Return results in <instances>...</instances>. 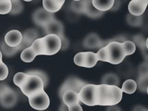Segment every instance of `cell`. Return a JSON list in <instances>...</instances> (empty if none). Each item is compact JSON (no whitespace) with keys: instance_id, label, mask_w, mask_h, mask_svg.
<instances>
[{"instance_id":"30","label":"cell","mask_w":148,"mask_h":111,"mask_svg":"<svg viewBox=\"0 0 148 111\" xmlns=\"http://www.w3.org/2000/svg\"><path fill=\"white\" fill-rule=\"evenodd\" d=\"M26 73L28 75H32L38 76L42 80L44 84V87H45L47 86L48 83V76L47 74L43 71L40 70H32L28 71Z\"/></svg>"},{"instance_id":"29","label":"cell","mask_w":148,"mask_h":111,"mask_svg":"<svg viewBox=\"0 0 148 111\" xmlns=\"http://www.w3.org/2000/svg\"><path fill=\"white\" fill-rule=\"evenodd\" d=\"M27 76L28 74L24 72H20L16 73L13 77V82L14 84L20 88L24 83Z\"/></svg>"},{"instance_id":"31","label":"cell","mask_w":148,"mask_h":111,"mask_svg":"<svg viewBox=\"0 0 148 111\" xmlns=\"http://www.w3.org/2000/svg\"><path fill=\"white\" fill-rule=\"evenodd\" d=\"M83 0L72 1L70 5L71 9L76 13H83Z\"/></svg>"},{"instance_id":"20","label":"cell","mask_w":148,"mask_h":111,"mask_svg":"<svg viewBox=\"0 0 148 111\" xmlns=\"http://www.w3.org/2000/svg\"><path fill=\"white\" fill-rule=\"evenodd\" d=\"M30 47L36 56L45 55V44L42 38H39L35 39L32 43Z\"/></svg>"},{"instance_id":"11","label":"cell","mask_w":148,"mask_h":111,"mask_svg":"<svg viewBox=\"0 0 148 111\" xmlns=\"http://www.w3.org/2000/svg\"><path fill=\"white\" fill-rule=\"evenodd\" d=\"M148 0H131L128 6V11L134 16H141L145 12Z\"/></svg>"},{"instance_id":"4","label":"cell","mask_w":148,"mask_h":111,"mask_svg":"<svg viewBox=\"0 0 148 111\" xmlns=\"http://www.w3.org/2000/svg\"><path fill=\"white\" fill-rule=\"evenodd\" d=\"M96 92L97 84L87 83L82 88L78 93L80 101L89 106L97 105Z\"/></svg>"},{"instance_id":"14","label":"cell","mask_w":148,"mask_h":111,"mask_svg":"<svg viewBox=\"0 0 148 111\" xmlns=\"http://www.w3.org/2000/svg\"><path fill=\"white\" fill-rule=\"evenodd\" d=\"M83 44L87 49H97L102 47L103 42L96 33H91L86 36Z\"/></svg>"},{"instance_id":"3","label":"cell","mask_w":148,"mask_h":111,"mask_svg":"<svg viewBox=\"0 0 148 111\" xmlns=\"http://www.w3.org/2000/svg\"><path fill=\"white\" fill-rule=\"evenodd\" d=\"M108 53V62L117 65L120 64L126 57L121 42H110L106 45Z\"/></svg>"},{"instance_id":"36","label":"cell","mask_w":148,"mask_h":111,"mask_svg":"<svg viewBox=\"0 0 148 111\" xmlns=\"http://www.w3.org/2000/svg\"><path fill=\"white\" fill-rule=\"evenodd\" d=\"M139 76H148V65L147 62H143L139 66Z\"/></svg>"},{"instance_id":"9","label":"cell","mask_w":148,"mask_h":111,"mask_svg":"<svg viewBox=\"0 0 148 111\" xmlns=\"http://www.w3.org/2000/svg\"><path fill=\"white\" fill-rule=\"evenodd\" d=\"M32 17V20L35 24L42 27L55 18L53 13L47 12L43 8L37 9L33 13Z\"/></svg>"},{"instance_id":"18","label":"cell","mask_w":148,"mask_h":111,"mask_svg":"<svg viewBox=\"0 0 148 111\" xmlns=\"http://www.w3.org/2000/svg\"><path fill=\"white\" fill-rule=\"evenodd\" d=\"M114 0H92V4L97 10L105 12L111 9Z\"/></svg>"},{"instance_id":"5","label":"cell","mask_w":148,"mask_h":111,"mask_svg":"<svg viewBox=\"0 0 148 111\" xmlns=\"http://www.w3.org/2000/svg\"><path fill=\"white\" fill-rule=\"evenodd\" d=\"M17 100V95L14 90L8 85L0 84V103L5 108L13 106Z\"/></svg>"},{"instance_id":"32","label":"cell","mask_w":148,"mask_h":111,"mask_svg":"<svg viewBox=\"0 0 148 111\" xmlns=\"http://www.w3.org/2000/svg\"><path fill=\"white\" fill-rule=\"evenodd\" d=\"M98 61L108 62V53L106 46L101 47L96 53Z\"/></svg>"},{"instance_id":"39","label":"cell","mask_w":148,"mask_h":111,"mask_svg":"<svg viewBox=\"0 0 148 111\" xmlns=\"http://www.w3.org/2000/svg\"><path fill=\"white\" fill-rule=\"evenodd\" d=\"M106 111H122L121 109L116 105H112V106H107L106 109Z\"/></svg>"},{"instance_id":"1","label":"cell","mask_w":148,"mask_h":111,"mask_svg":"<svg viewBox=\"0 0 148 111\" xmlns=\"http://www.w3.org/2000/svg\"><path fill=\"white\" fill-rule=\"evenodd\" d=\"M121 89L114 85H97V105L112 106L118 104L123 97Z\"/></svg>"},{"instance_id":"19","label":"cell","mask_w":148,"mask_h":111,"mask_svg":"<svg viewBox=\"0 0 148 111\" xmlns=\"http://www.w3.org/2000/svg\"><path fill=\"white\" fill-rule=\"evenodd\" d=\"M98 61L96 53L92 51H84V63L83 67L92 68Z\"/></svg>"},{"instance_id":"24","label":"cell","mask_w":148,"mask_h":111,"mask_svg":"<svg viewBox=\"0 0 148 111\" xmlns=\"http://www.w3.org/2000/svg\"><path fill=\"white\" fill-rule=\"evenodd\" d=\"M36 56V54L34 52L30 46L23 50L20 54L21 60L25 62H32L35 59Z\"/></svg>"},{"instance_id":"10","label":"cell","mask_w":148,"mask_h":111,"mask_svg":"<svg viewBox=\"0 0 148 111\" xmlns=\"http://www.w3.org/2000/svg\"><path fill=\"white\" fill-rule=\"evenodd\" d=\"M43 28L46 35H56L60 37L62 43L65 42L64 40H65V38L64 35V26L61 22H60L56 18L52 20Z\"/></svg>"},{"instance_id":"40","label":"cell","mask_w":148,"mask_h":111,"mask_svg":"<svg viewBox=\"0 0 148 111\" xmlns=\"http://www.w3.org/2000/svg\"><path fill=\"white\" fill-rule=\"evenodd\" d=\"M132 111H148L147 109L143 106L138 105L134 107Z\"/></svg>"},{"instance_id":"26","label":"cell","mask_w":148,"mask_h":111,"mask_svg":"<svg viewBox=\"0 0 148 111\" xmlns=\"http://www.w3.org/2000/svg\"><path fill=\"white\" fill-rule=\"evenodd\" d=\"M123 49L126 56L132 54L136 50V45L134 42L131 40H125L121 42Z\"/></svg>"},{"instance_id":"8","label":"cell","mask_w":148,"mask_h":111,"mask_svg":"<svg viewBox=\"0 0 148 111\" xmlns=\"http://www.w3.org/2000/svg\"><path fill=\"white\" fill-rule=\"evenodd\" d=\"M87 84V83L79 78L69 77L61 86L59 90V96L61 98L62 95L67 91H73L79 93L82 88Z\"/></svg>"},{"instance_id":"7","label":"cell","mask_w":148,"mask_h":111,"mask_svg":"<svg viewBox=\"0 0 148 111\" xmlns=\"http://www.w3.org/2000/svg\"><path fill=\"white\" fill-rule=\"evenodd\" d=\"M28 98L30 106L37 110H46L50 105L49 97L44 90Z\"/></svg>"},{"instance_id":"22","label":"cell","mask_w":148,"mask_h":111,"mask_svg":"<svg viewBox=\"0 0 148 111\" xmlns=\"http://www.w3.org/2000/svg\"><path fill=\"white\" fill-rule=\"evenodd\" d=\"M101 84H105L108 85H114L118 86L119 84V78L113 73H109L105 74L102 78Z\"/></svg>"},{"instance_id":"35","label":"cell","mask_w":148,"mask_h":111,"mask_svg":"<svg viewBox=\"0 0 148 111\" xmlns=\"http://www.w3.org/2000/svg\"><path fill=\"white\" fill-rule=\"evenodd\" d=\"M12 7L10 12L13 14H16L20 12L23 8L20 0L12 3Z\"/></svg>"},{"instance_id":"12","label":"cell","mask_w":148,"mask_h":111,"mask_svg":"<svg viewBox=\"0 0 148 111\" xmlns=\"http://www.w3.org/2000/svg\"><path fill=\"white\" fill-rule=\"evenodd\" d=\"M39 34L37 31L34 29H29L25 31L22 34V40L18 45L21 50L29 47L32 43L38 38Z\"/></svg>"},{"instance_id":"2","label":"cell","mask_w":148,"mask_h":111,"mask_svg":"<svg viewBox=\"0 0 148 111\" xmlns=\"http://www.w3.org/2000/svg\"><path fill=\"white\" fill-rule=\"evenodd\" d=\"M44 88L43 82L40 77L35 75H28L20 88L25 95L29 97L43 90Z\"/></svg>"},{"instance_id":"43","label":"cell","mask_w":148,"mask_h":111,"mask_svg":"<svg viewBox=\"0 0 148 111\" xmlns=\"http://www.w3.org/2000/svg\"><path fill=\"white\" fill-rule=\"evenodd\" d=\"M23 1H26V2H29V1H32V0H23Z\"/></svg>"},{"instance_id":"33","label":"cell","mask_w":148,"mask_h":111,"mask_svg":"<svg viewBox=\"0 0 148 111\" xmlns=\"http://www.w3.org/2000/svg\"><path fill=\"white\" fill-rule=\"evenodd\" d=\"M9 73V69L7 65L2 62L0 61V80H3L7 78Z\"/></svg>"},{"instance_id":"15","label":"cell","mask_w":148,"mask_h":111,"mask_svg":"<svg viewBox=\"0 0 148 111\" xmlns=\"http://www.w3.org/2000/svg\"><path fill=\"white\" fill-rule=\"evenodd\" d=\"M105 12H102L95 9L92 4V0H83V13L89 17L95 18L101 17Z\"/></svg>"},{"instance_id":"17","label":"cell","mask_w":148,"mask_h":111,"mask_svg":"<svg viewBox=\"0 0 148 111\" xmlns=\"http://www.w3.org/2000/svg\"><path fill=\"white\" fill-rule=\"evenodd\" d=\"M63 103L67 106L71 105L79 102V94L73 91H67L62 96L61 98Z\"/></svg>"},{"instance_id":"42","label":"cell","mask_w":148,"mask_h":111,"mask_svg":"<svg viewBox=\"0 0 148 111\" xmlns=\"http://www.w3.org/2000/svg\"><path fill=\"white\" fill-rule=\"evenodd\" d=\"M2 61V52L0 50V61Z\"/></svg>"},{"instance_id":"34","label":"cell","mask_w":148,"mask_h":111,"mask_svg":"<svg viewBox=\"0 0 148 111\" xmlns=\"http://www.w3.org/2000/svg\"><path fill=\"white\" fill-rule=\"evenodd\" d=\"M84 51L79 52L77 53L74 58L73 61L75 64L79 66H83L84 63Z\"/></svg>"},{"instance_id":"23","label":"cell","mask_w":148,"mask_h":111,"mask_svg":"<svg viewBox=\"0 0 148 111\" xmlns=\"http://www.w3.org/2000/svg\"><path fill=\"white\" fill-rule=\"evenodd\" d=\"M136 88L137 85L136 81L133 79H128L123 83L121 89L123 92L128 94H131L136 91Z\"/></svg>"},{"instance_id":"25","label":"cell","mask_w":148,"mask_h":111,"mask_svg":"<svg viewBox=\"0 0 148 111\" xmlns=\"http://www.w3.org/2000/svg\"><path fill=\"white\" fill-rule=\"evenodd\" d=\"M126 20L127 23L133 27H139L142 24L143 17L141 16H134L131 13L128 14L126 17Z\"/></svg>"},{"instance_id":"38","label":"cell","mask_w":148,"mask_h":111,"mask_svg":"<svg viewBox=\"0 0 148 111\" xmlns=\"http://www.w3.org/2000/svg\"><path fill=\"white\" fill-rule=\"evenodd\" d=\"M68 111H83L82 107L80 105L79 102L72 104L67 106Z\"/></svg>"},{"instance_id":"13","label":"cell","mask_w":148,"mask_h":111,"mask_svg":"<svg viewBox=\"0 0 148 111\" xmlns=\"http://www.w3.org/2000/svg\"><path fill=\"white\" fill-rule=\"evenodd\" d=\"M22 40V33L18 30L13 29L8 32L4 38L5 43L10 47L18 46Z\"/></svg>"},{"instance_id":"21","label":"cell","mask_w":148,"mask_h":111,"mask_svg":"<svg viewBox=\"0 0 148 111\" xmlns=\"http://www.w3.org/2000/svg\"><path fill=\"white\" fill-rule=\"evenodd\" d=\"M0 47L1 49V51L2 52V54L6 57H11L14 55L18 51L21 50L19 46L16 47H10L5 43V41L3 40L0 43Z\"/></svg>"},{"instance_id":"44","label":"cell","mask_w":148,"mask_h":111,"mask_svg":"<svg viewBox=\"0 0 148 111\" xmlns=\"http://www.w3.org/2000/svg\"><path fill=\"white\" fill-rule=\"evenodd\" d=\"M73 1H80V0H73Z\"/></svg>"},{"instance_id":"37","label":"cell","mask_w":148,"mask_h":111,"mask_svg":"<svg viewBox=\"0 0 148 111\" xmlns=\"http://www.w3.org/2000/svg\"><path fill=\"white\" fill-rule=\"evenodd\" d=\"M134 40L135 43L137 45V46L139 47L141 49L145 50V47L146 48V45H145L146 41H144V38H143V36H141L140 35H138L135 37Z\"/></svg>"},{"instance_id":"41","label":"cell","mask_w":148,"mask_h":111,"mask_svg":"<svg viewBox=\"0 0 148 111\" xmlns=\"http://www.w3.org/2000/svg\"><path fill=\"white\" fill-rule=\"evenodd\" d=\"M59 111H68V109L67 106H66L64 103H63L60 106Z\"/></svg>"},{"instance_id":"28","label":"cell","mask_w":148,"mask_h":111,"mask_svg":"<svg viewBox=\"0 0 148 111\" xmlns=\"http://www.w3.org/2000/svg\"><path fill=\"white\" fill-rule=\"evenodd\" d=\"M12 2L10 0H0V14H6L12 10Z\"/></svg>"},{"instance_id":"27","label":"cell","mask_w":148,"mask_h":111,"mask_svg":"<svg viewBox=\"0 0 148 111\" xmlns=\"http://www.w3.org/2000/svg\"><path fill=\"white\" fill-rule=\"evenodd\" d=\"M136 85L138 89L143 92H147L148 88V76H139L137 80Z\"/></svg>"},{"instance_id":"16","label":"cell","mask_w":148,"mask_h":111,"mask_svg":"<svg viewBox=\"0 0 148 111\" xmlns=\"http://www.w3.org/2000/svg\"><path fill=\"white\" fill-rule=\"evenodd\" d=\"M65 0H43V8L49 12L54 13L62 8Z\"/></svg>"},{"instance_id":"6","label":"cell","mask_w":148,"mask_h":111,"mask_svg":"<svg viewBox=\"0 0 148 111\" xmlns=\"http://www.w3.org/2000/svg\"><path fill=\"white\" fill-rule=\"evenodd\" d=\"M42 38L45 44V55H54L61 49V40L57 35L54 34H47L42 37Z\"/></svg>"}]
</instances>
